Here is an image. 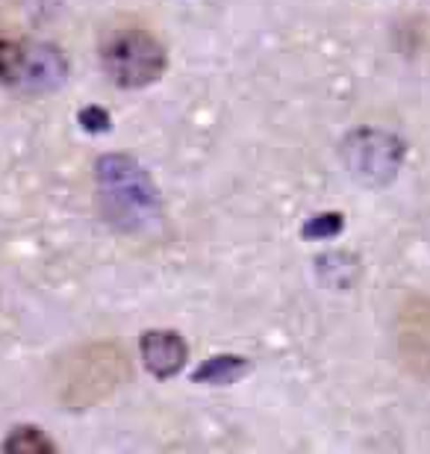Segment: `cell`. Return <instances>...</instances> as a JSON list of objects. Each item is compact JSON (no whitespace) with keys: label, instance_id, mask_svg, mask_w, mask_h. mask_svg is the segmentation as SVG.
I'll use <instances>...</instances> for the list:
<instances>
[{"label":"cell","instance_id":"3","mask_svg":"<svg viewBox=\"0 0 430 454\" xmlns=\"http://www.w3.org/2000/svg\"><path fill=\"white\" fill-rule=\"evenodd\" d=\"M100 66L106 77L121 89H145L157 83L168 66L166 48L142 24L109 27L100 39Z\"/></svg>","mask_w":430,"mask_h":454},{"label":"cell","instance_id":"1","mask_svg":"<svg viewBox=\"0 0 430 454\" xmlns=\"http://www.w3.org/2000/svg\"><path fill=\"white\" fill-rule=\"evenodd\" d=\"M98 195L106 222L124 233H145L162 219V201L151 175L124 153H109L98 162Z\"/></svg>","mask_w":430,"mask_h":454},{"label":"cell","instance_id":"4","mask_svg":"<svg viewBox=\"0 0 430 454\" xmlns=\"http://www.w3.org/2000/svg\"><path fill=\"white\" fill-rule=\"evenodd\" d=\"M68 77L66 57L51 44L0 35V86L48 92Z\"/></svg>","mask_w":430,"mask_h":454},{"label":"cell","instance_id":"8","mask_svg":"<svg viewBox=\"0 0 430 454\" xmlns=\"http://www.w3.org/2000/svg\"><path fill=\"white\" fill-rule=\"evenodd\" d=\"M248 372V360L236 357V354H222V357H209L204 366L195 369L192 380L207 387H227L233 380H239Z\"/></svg>","mask_w":430,"mask_h":454},{"label":"cell","instance_id":"5","mask_svg":"<svg viewBox=\"0 0 430 454\" xmlns=\"http://www.w3.org/2000/svg\"><path fill=\"white\" fill-rule=\"evenodd\" d=\"M348 171L363 180V184H387L395 177V171L404 160V142L392 133L380 130H356L351 139L342 145Z\"/></svg>","mask_w":430,"mask_h":454},{"label":"cell","instance_id":"7","mask_svg":"<svg viewBox=\"0 0 430 454\" xmlns=\"http://www.w3.org/2000/svg\"><path fill=\"white\" fill-rule=\"evenodd\" d=\"M142 360L153 378L168 380L186 366L189 360V345L177 331H148L142 333Z\"/></svg>","mask_w":430,"mask_h":454},{"label":"cell","instance_id":"2","mask_svg":"<svg viewBox=\"0 0 430 454\" xmlns=\"http://www.w3.org/2000/svg\"><path fill=\"white\" fill-rule=\"evenodd\" d=\"M127 375H130V363L115 342L80 345L53 366V395L68 411H89L113 395Z\"/></svg>","mask_w":430,"mask_h":454},{"label":"cell","instance_id":"9","mask_svg":"<svg viewBox=\"0 0 430 454\" xmlns=\"http://www.w3.org/2000/svg\"><path fill=\"white\" fill-rule=\"evenodd\" d=\"M6 451H21V454H42L53 451V442L44 437L39 428H18L12 437L6 440Z\"/></svg>","mask_w":430,"mask_h":454},{"label":"cell","instance_id":"10","mask_svg":"<svg viewBox=\"0 0 430 454\" xmlns=\"http://www.w3.org/2000/svg\"><path fill=\"white\" fill-rule=\"evenodd\" d=\"M345 227V215L342 213H322V215H313L307 219V224L301 227L304 239H333L340 236Z\"/></svg>","mask_w":430,"mask_h":454},{"label":"cell","instance_id":"6","mask_svg":"<svg viewBox=\"0 0 430 454\" xmlns=\"http://www.w3.org/2000/svg\"><path fill=\"white\" fill-rule=\"evenodd\" d=\"M398 354L410 375L430 378V298H407L398 313Z\"/></svg>","mask_w":430,"mask_h":454}]
</instances>
